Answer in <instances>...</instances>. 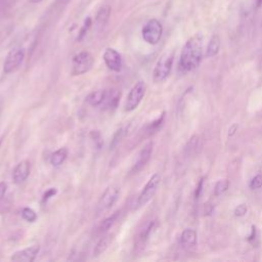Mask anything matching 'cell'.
<instances>
[{
  "label": "cell",
  "instance_id": "6da1fadb",
  "mask_svg": "<svg viewBox=\"0 0 262 262\" xmlns=\"http://www.w3.org/2000/svg\"><path fill=\"white\" fill-rule=\"evenodd\" d=\"M203 56V38L196 34L189 38L182 48L179 68L183 72H189L199 67Z\"/></svg>",
  "mask_w": 262,
  "mask_h": 262
},
{
  "label": "cell",
  "instance_id": "7a4b0ae2",
  "mask_svg": "<svg viewBox=\"0 0 262 262\" xmlns=\"http://www.w3.org/2000/svg\"><path fill=\"white\" fill-rule=\"evenodd\" d=\"M173 59H174V52L172 50H168L161 55V57L156 63V67L152 73V78L156 83H161L168 78L172 69Z\"/></svg>",
  "mask_w": 262,
  "mask_h": 262
},
{
  "label": "cell",
  "instance_id": "3957f363",
  "mask_svg": "<svg viewBox=\"0 0 262 262\" xmlns=\"http://www.w3.org/2000/svg\"><path fill=\"white\" fill-rule=\"evenodd\" d=\"M94 59L90 52L88 51H81L77 53L72 59V74L83 75L89 72L93 66Z\"/></svg>",
  "mask_w": 262,
  "mask_h": 262
},
{
  "label": "cell",
  "instance_id": "277c9868",
  "mask_svg": "<svg viewBox=\"0 0 262 262\" xmlns=\"http://www.w3.org/2000/svg\"><path fill=\"white\" fill-rule=\"evenodd\" d=\"M162 33L163 27L161 23L156 18L149 19L141 30L143 40L150 45H156L161 40Z\"/></svg>",
  "mask_w": 262,
  "mask_h": 262
},
{
  "label": "cell",
  "instance_id": "5b68a950",
  "mask_svg": "<svg viewBox=\"0 0 262 262\" xmlns=\"http://www.w3.org/2000/svg\"><path fill=\"white\" fill-rule=\"evenodd\" d=\"M26 55V49L21 46H17L14 47L13 49H11L4 61L3 64V71L5 74H10L14 71H16L19 66L21 64V62L24 61Z\"/></svg>",
  "mask_w": 262,
  "mask_h": 262
},
{
  "label": "cell",
  "instance_id": "8992f818",
  "mask_svg": "<svg viewBox=\"0 0 262 262\" xmlns=\"http://www.w3.org/2000/svg\"><path fill=\"white\" fill-rule=\"evenodd\" d=\"M146 91V85L143 81H138L129 91L126 102H125V111L132 112L134 111L142 100Z\"/></svg>",
  "mask_w": 262,
  "mask_h": 262
},
{
  "label": "cell",
  "instance_id": "52a82bcc",
  "mask_svg": "<svg viewBox=\"0 0 262 262\" xmlns=\"http://www.w3.org/2000/svg\"><path fill=\"white\" fill-rule=\"evenodd\" d=\"M120 194V188L117 185H110L101 194L97 207H96V212L98 214L103 213L107 211L118 200Z\"/></svg>",
  "mask_w": 262,
  "mask_h": 262
},
{
  "label": "cell",
  "instance_id": "ba28073f",
  "mask_svg": "<svg viewBox=\"0 0 262 262\" xmlns=\"http://www.w3.org/2000/svg\"><path fill=\"white\" fill-rule=\"evenodd\" d=\"M160 181H161V176L158 173H155L149 178V180L147 181V183L143 187L142 191L138 195V199H137V206L138 207H141V206L145 205L147 202H149L152 199V196L155 195V193H156V191L159 187Z\"/></svg>",
  "mask_w": 262,
  "mask_h": 262
},
{
  "label": "cell",
  "instance_id": "9c48e42d",
  "mask_svg": "<svg viewBox=\"0 0 262 262\" xmlns=\"http://www.w3.org/2000/svg\"><path fill=\"white\" fill-rule=\"evenodd\" d=\"M103 60L105 66L113 72H120L122 70L123 61L121 54L114 48H106L103 53Z\"/></svg>",
  "mask_w": 262,
  "mask_h": 262
},
{
  "label": "cell",
  "instance_id": "30bf717a",
  "mask_svg": "<svg viewBox=\"0 0 262 262\" xmlns=\"http://www.w3.org/2000/svg\"><path fill=\"white\" fill-rule=\"evenodd\" d=\"M39 249L40 248L38 245H34L29 248L17 251L11 256V260L16 262H32L37 257L39 253Z\"/></svg>",
  "mask_w": 262,
  "mask_h": 262
},
{
  "label": "cell",
  "instance_id": "8fae6325",
  "mask_svg": "<svg viewBox=\"0 0 262 262\" xmlns=\"http://www.w3.org/2000/svg\"><path fill=\"white\" fill-rule=\"evenodd\" d=\"M152 146H154V143L152 142H148L142 149L141 151L139 152L138 155V158L132 168V173H137L138 171H140L146 164L147 162L149 161L150 159V156H151V152H152Z\"/></svg>",
  "mask_w": 262,
  "mask_h": 262
},
{
  "label": "cell",
  "instance_id": "7c38bea8",
  "mask_svg": "<svg viewBox=\"0 0 262 262\" xmlns=\"http://www.w3.org/2000/svg\"><path fill=\"white\" fill-rule=\"evenodd\" d=\"M29 175H30V162L27 160H24L19 162L13 170V173H12L13 181L16 184H19L24 182Z\"/></svg>",
  "mask_w": 262,
  "mask_h": 262
},
{
  "label": "cell",
  "instance_id": "4fadbf2b",
  "mask_svg": "<svg viewBox=\"0 0 262 262\" xmlns=\"http://www.w3.org/2000/svg\"><path fill=\"white\" fill-rule=\"evenodd\" d=\"M111 12L112 8L107 4H103L98 8L95 15V26L98 30H103L106 27L111 16Z\"/></svg>",
  "mask_w": 262,
  "mask_h": 262
},
{
  "label": "cell",
  "instance_id": "5bb4252c",
  "mask_svg": "<svg viewBox=\"0 0 262 262\" xmlns=\"http://www.w3.org/2000/svg\"><path fill=\"white\" fill-rule=\"evenodd\" d=\"M180 243L185 249H189L196 244V232L193 229H185L180 236Z\"/></svg>",
  "mask_w": 262,
  "mask_h": 262
},
{
  "label": "cell",
  "instance_id": "9a60e30c",
  "mask_svg": "<svg viewBox=\"0 0 262 262\" xmlns=\"http://www.w3.org/2000/svg\"><path fill=\"white\" fill-rule=\"evenodd\" d=\"M106 96V90H96L86 96V101L92 106H98L103 103Z\"/></svg>",
  "mask_w": 262,
  "mask_h": 262
},
{
  "label": "cell",
  "instance_id": "2e32d148",
  "mask_svg": "<svg viewBox=\"0 0 262 262\" xmlns=\"http://www.w3.org/2000/svg\"><path fill=\"white\" fill-rule=\"evenodd\" d=\"M220 38L218 35H213L208 43V46H207V50H206V56L207 57H213L215 56L219 49H220Z\"/></svg>",
  "mask_w": 262,
  "mask_h": 262
},
{
  "label": "cell",
  "instance_id": "e0dca14e",
  "mask_svg": "<svg viewBox=\"0 0 262 262\" xmlns=\"http://www.w3.org/2000/svg\"><path fill=\"white\" fill-rule=\"evenodd\" d=\"M112 238L113 236L111 234H106V235H103L100 237V239L96 243L95 247H94V250H93V255L94 256H99L101 255L106 249L107 247L110 246L111 242H112Z\"/></svg>",
  "mask_w": 262,
  "mask_h": 262
},
{
  "label": "cell",
  "instance_id": "ac0fdd59",
  "mask_svg": "<svg viewBox=\"0 0 262 262\" xmlns=\"http://www.w3.org/2000/svg\"><path fill=\"white\" fill-rule=\"evenodd\" d=\"M68 157V149L64 148V147H61L57 150H55L51 157H50V163L51 165L57 167V166H60L67 159Z\"/></svg>",
  "mask_w": 262,
  "mask_h": 262
},
{
  "label": "cell",
  "instance_id": "d6986e66",
  "mask_svg": "<svg viewBox=\"0 0 262 262\" xmlns=\"http://www.w3.org/2000/svg\"><path fill=\"white\" fill-rule=\"evenodd\" d=\"M119 99H120V92L115 90V89H112L111 91H106V96H105V99H104L103 103L108 108L116 107L117 104H118Z\"/></svg>",
  "mask_w": 262,
  "mask_h": 262
},
{
  "label": "cell",
  "instance_id": "ffe728a7",
  "mask_svg": "<svg viewBox=\"0 0 262 262\" xmlns=\"http://www.w3.org/2000/svg\"><path fill=\"white\" fill-rule=\"evenodd\" d=\"M119 213L120 212H115L113 215L108 216L107 218H105L100 225L98 226V233H104L106 232L108 229H111V227L115 224V222L117 221V218L119 217Z\"/></svg>",
  "mask_w": 262,
  "mask_h": 262
},
{
  "label": "cell",
  "instance_id": "44dd1931",
  "mask_svg": "<svg viewBox=\"0 0 262 262\" xmlns=\"http://www.w3.org/2000/svg\"><path fill=\"white\" fill-rule=\"evenodd\" d=\"M155 221H151V222H149L144 228H143V230L140 232V234H139V241H140V243L142 244V243H145L146 242V239L148 238V236H149V234H150V232L152 231V229L155 228Z\"/></svg>",
  "mask_w": 262,
  "mask_h": 262
},
{
  "label": "cell",
  "instance_id": "7402d4cb",
  "mask_svg": "<svg viewBox=\"0 0 262 262\" xmlns=\"http://www.w3.org/2000/svg\"><path fill=\"white\" fill-rule=\"evenodd\" d=\"M229 186V181L227 179H223V180H219L214 188V194L215 195H219L221 193H223L224 191L227 190Z\"/></svg>",
  "mask_w": 262,
  "mask_h": 262
},
{
  "label": "cell",
  "instance_id": "603a6c76",
  "mask_svg": "<svg viewBox=\"0 0 262 262\" xmlns=\"http://www.w3.org/2000/svg\"><path fill=\"white\" fill-rule=\"evenodd\" d=\"M21 217L26 220V221H29V222H34L36 219H37V214L36 212L31 209V208H24L23 211H21Z\"/></svg>",
  "mask_w": 262,
  "mask_h": 262
},
{
  "label": "cell",
  "instance_id": "cb8c5ba5",
  "mask_svg": "<svg viewBox=\"0 0 262 262\" xmlns=\"http://www.w3.org/2000/svg\"><path fill=\"white\" fill-rule=\"evenodd\" d=\"M198 143H199V137L198 136H192L191 138H190V140L188 141V143H187V145H186V150L190 154V152H192V151H194L195 150V148L198 147Z\"/></svg>",
  "mask_w": 262,
  "mask_h": 262
},
{
  "label": "cell",
  "instance_id": "d4e9b609",
  "mask_svg": "<svg viewBox=\"0 0 262 262\" xmlns=\"http://www.w3.org/2000/svg\"><path fill=\"white\" fill-rule=\"evenodd\" d=\"M262 186V175L261 174H257L251 181L250 183V187L252 189H258Z\"/></svg>",
  "mask_w": 262,
  "mask_h": 262
},
{
  "label": "cell",
  "instance_id": "484cf974",
  "mask_svg": "<svg viewBox=\"0 0 262 262\" xmlns=\"http://www.w3.org/2000/svg\"><path fill=\"white\" fill-rule=\"evenodd\" d=\"M246 213H247V206L245 204H241L234 209V215L235 216L241 217V216H244Z\"/></svg>",
  "mask_w": 262,
  "mask_h": 262
},
{
  "label": "cell",
  "instance_id": "4316f807",
  "mask_svg": "<svg viewBox=\"0 0 262 262\" xmlns=\"http://www.w3.org/2000/svg\"><path fill=\"white\" fill-rule=\"evenodd\" d=\"M204 177L201 178V180L199 181L198 183V186H196V189H195V192H194V196L195 199H199L200 195L202 194V191H203V187H204Z\"/></svg>",
  "mask_w": 262,
  "mask_h": 262
},
{
  "label": "cell",
  "instance_id": "83f0119b",
  "mask_svg": "<svg viewBox=\"0 0 262 262\" xmlns=\"http://www.w3.org/2000/svg\"><path fill=\"white\" fill-rule=\"evenodd\" d=\"M56 192H57V190H56L55 188H50V189H48V190L43 194V202H46L47 200H49L50 198H52Z\"/></svg>",
  "mask_w": 262,
  "mask_h": 262
},
{
  "label": "cell",
  "instance_id": "f1b7e54d",
  "mask_svg": "<svg viewBox=\"0 0 262 262\" xmlns=\"http://www.w3.org/2000/svg\"><path fill=\"white\" fill-rule=\"evenodd\" d=\"M90 25H91V19H90V17H88L87 19H85L84 26H83V28H82V30L80 32V38H82L84 36V34L87 32V30L90 27Z\"/></svg>",
  "mask_w": 262,
  "mask_h": 262
},
{
  "label": "cell",
  "instance_id": "f546056e",
  "mask_svg": "<svg viewBox=\"0 0 262 262\" xmlns=\"http://www.w3.org/2000/svg\"><path fill=\"white\" fill-rule=\"evenodd\" d=\"M7 190V184L5 182H0V202L3 200Z\"/></svg>",
  "mask_w": 262,
  "mask_h": 262
},
{
  "label": "cell",
  "instance_id": "4dcf8cb0",
  "mask_svg": "<svg viewBox=\"0 0 262 262\" xmlns=\"http://www.w3.org/2000/svg\"><path fill=\"white\" fill-rule=\"evenodd\" d=\"M122 131H123V129H120V130L117 131V133H116L115 136H114V139H113V142H112V146H115V145L117 144L118 139L120 140V138L122 137Z\"/></svg>",
  "mask_w": 262,
  "mask_h": 262
},
{
  "label": "cell",
  "instance_id": "1f68e13d",
  "mask_svg": "<svg viewBox=\"0 0 262 262\" xmlns=\"http://www.w3.org/2000/svg\"><path fill=\"white\" fill-rule=\"evenodd\" d=\"M255 236H256V227L253 225V226H252V231H251V234L249 235V238H248V239H249L250 242H252L253 239H255Z\"/></svg>",
  "mask_w": 262,
  "mask_h": 262
},
{
  "label": "cell",
  "instance_id": "d6a6232c",
  "mask_svg": "<svg viewBox=\"0 0 262 262\" xmlns=\"http://www.w3.org/2000/svg\"><path fill=\"white\" fill-rule=\"evenodd\" d=\"M262 6V0H256V7L259 8Z\"/></svg>",
  "mask_w": 262,
  "mask_h": 262
},
{
  "label": "cell",
  "instance_id": "836d02e7",
  "mask_svg": "<svg viewBox=\"0 0 262 262\" xmlns=\"http://www.w3.org/2000/svg\"><path fill=\"white\" fill-rule=\"evenodd\" d=\"M42 1H43V0H29V2L32 3V4H38V3L42 2Z\"/></svg>",
  "mask_w": 262,
  "mask_h": 262
},
{
  "label": "cell",
  "instance_id": "e575fe53",
  "mask_svg": "<svg viewBox=\"0 0 262 262\" xmlns=\"http://www.w3.org/2000/svg\"><path fill=\"white\" fill-rule=\"evenodd\" d=\"M235 129H236V126H235V125H234V126H232V128L230 129V133H229V135H232V134L235 132V131H234Z\"/></svg>",
  "mask_w": 262,
  "mask_h": 262
}]
</instances>
